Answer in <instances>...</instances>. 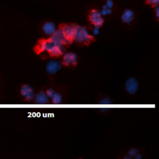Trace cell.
Wrapping results in <instances>:
<instances>
[{"instance_id":"cell-5","label":"cell","mask_w":159,"mask_h":159,"mask_svg":"<svg viewBox=\"0 0 159 159\" xmlns=\"http://www.w3.org/2000/svg\"><path fill=\"white\" fill-rule=\"evenodd\" d=\"M20 94L28 101H32L35 98L34 89L29 84H23L20 90Z\"/></svg>"},{"instance_id":"cell-3","label":"cell","mask_w":159,"mask_h":159,"mask_svg":"<svg viewBox=\"0 0 159 159\" xmlns=\"http://www.w3.org/2000/svg\"><path fill=\"white\" fill-rule=\"evenodd\" d=\"M77 24H61L60 29L61 30L63 35L70 43L73 40L74 34L77 27Z\"/></svg>"},{"instance_id":"cell-13","label":"cell","mask_w":159,"mask_h":159,"mask_svg":"<svg viewBox=\"0 0 159 159\" xmlns=\"http://www.w3.org/2000/svg\"><path fill=\"white\" fill-rule=\"evenodd\" d=\"M145 4L151 6L152 7L158 6L159 0H145Z\"/></svg>"},{"instance_id":"cell-9","label":"cell","mask_w":159,"mask_h":159,"mask_svg":"<svg viewBox=\"0 0 159 159\" xmlns=\"http://www.w3.org/2000/svg\"><path fill=\"white\" fill-rule=\"evenodd\" d=\"M42 29L44 34H45L47 35L51 36L56 31V25L54 22L51 21H48L43 24Z\"/></svg>"},{"instance_id":"cell-2","label":"cell","mask_w":159,"mask_h":159,"mask_svg":"<svg viewBox=\"0 0 159 159\" xmlns=\"http://www.w3.org/2000/svg\"><path fill=\"white\" fill-rule=\"evenodd\" d=\"M88 19L91 24L94 26L99 27H101L104 22V19L103 18L101 11L97 9H93L89 11Z\"/></svg>"},{"instance_id":"cell-8","label":"cell","mask_w":159,"mask_h":159,"mask_svg":"<svg viewBox=\"0 0 159 159\" xmlns=\"http://www.w3.org/2000/svg\"><path fill=\"white\" fill-rule=\"evenodd\" d=\"M134 12L130 9H125L120 16L121 20L127 24H130L134 20Z\"/></svg>"},{"instance_id":"cell-7","label":"cell","mask_w":159,"mask_h":159,"mask_svg":"<svg viewBox=\"0 0 159 159\" xmlns=\"http://www.w3.org/2000/svg\"><path fill=\"white\" fill-rule=\"evenodd\" d=\"M78 63L76 53L74 52H68L64 55L63 63L66 66H75Z\"/></svg>"},{"instance_id":"cell-11","label":"cell","mask_w":159,"mask_h":159,"mask_svg":"<svg viewBox=\"0 0 159 159\" xmlns=\"http://www.w3.org/2000/svg\"><path fill=\"white\" fill-rule=\"evenodd\" d=\"M98 104L100 105V111L101 112H106L109 110V108L108 107L109 105H111L112 104V101L110 99V98L105 97L102 98L99 102Z\"/></svg>"},{"instance_id":"cell-10","label":"cell","mask_w":159,"mask_h":159,"mask_svg":"<svg viewBox=\"0 0 159 159\" xmlns=\"http://www.w3.org/2000/svg\"><path fill=\"white\" fill-rule=\"evenodd\" d=\"M35 103L37 104H45L49 102L48 97L47 96L45 92L43 91H39L35 96Z\"/></svg>"},{"instance_id":"cell-14","label":"cell","mask_w":159,"mask_h":159,"mask_svg":"<svg viewBox=\"0 0 159 159\" xmlns=\"http://www.w3.org/2000/svg\"><path fill=\"white\" fill-rule=\"evenodd\" d=\"M139 153V151L136 148H131L130 151L127 153V156H129V158H132L134 156L135 157H137V155Z\"/></svg>"},{"instance_id":"cell-1","label":"cell","mask_w":159,"mask_h":159,"mask_svg":"<svg viewBox=\"0 0 159 159\" xmlns=\"http://www.w3.org/2000/svg\"><path fill=\"white\" fill-rule=\"evenodd\" d=\"M73 40L78 43L88 45L91 42L94 40V37L93 35L89 34L86 27L78 25L75 32Z\"/></svg>"},{"instance_id":"cell-15","label":"cell","mask_w":159,"mask_h":159,"mask_svg":"<svg viewBox=\"0 0 159 159\" xmlns=\"http://www.w3.org/2000/svg\"><path fill=\"white\" fill-rule=\"evenodd\" d=\"M45 93L48 98H52L53 94L55 93V91L52 88H48L47 89Z\"/></svg>"},{"instance_id":"cell-4","label":"cell","mask_w":159,"mask_h":159,"mask_svg":"<svg viewBox=\"0 0 159 159\" xmlns=\"http://www.w3.org/2000/svg\"><path fill=\"white\" fill-rule=\"evenodd\" d=\"M61 62L59 60H50L47 63L45 70L49 75H53L61 70Z\"/></svg>"},{"instance_id":"cell-16","label":"cell","mask_w":159,"mask_h":159,"mask_svg":"<svg viewBox=\"0 0 159 159\" xmlns=\"http://www.w3.org/2000/svg\"><path fill=\"white\" fill-rule=\"evenodd\" d=\"M99 27H97V26H94V28H93V34L94 35H98L99 32Z\"/></svg>"},{"instance_id":"cell-6","label":"cell","mask_w":159,"mask_h":159,"mask_svg":"<svg viewBox=\"0 0 159 159\" xmlns=\"http://www.w3.org/2000/svg\"><path fill=\"white\" fill-rule=\"evenodd\" d=\"M139 89V81L134 77H130L127 80L125 83V91L130 94H134Z\"/></svg>"},{"instance_id":"cell-12","label":"cell","mask_w":159,"mask_h":159,"mask_svg":"<svg viewBox=\"0 0 159 159\" xmlns=\"http://www.w3.org/2000/svg\"><path fill=\"white\" fill-rule=\"evenodd\" d=\"M51 98H52V101L54 104H59L61 102V101H62L61 94L57 92H55V93L53 94V95Z\"/></svg>"}]
</instances>
